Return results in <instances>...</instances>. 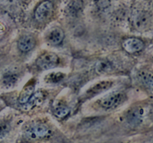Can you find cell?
Wrapping results in <instances>:
<instances>
[{"mask_svg":"<svg viewBox=\"0 0 153 143\" xmlns=\"http://www.w3.org/2000/svg\"><path fill=\"white\" fill-rule=\"evenodd\" d=\"M35 40L32 36L24 35L18 40V48L23 52H27L34 49L35 46Z\"/></svg>","mask_w":153,"mask_h":143,"instance_id":"obj_11","label":"cell"},{"mask_svg":"<svg viewBox=\"0 0 153 143\" xmlns=\"http://www.w3.org/2000/svg\"><path fill=\"white\" fill-rule=\"evenodd\" d=\"M139 79L146 88L153 91V74L146 71L140 72Z\"/></svg>","mask_w":153,"mask_h":143,"instance_id":"obj_15","label":"cell"},{"mask_svg":"<svg viewBox=\"0 0 153 143\" xmlns=\"http://www.w3.org/2000/svg\"><path fill=\"white\" fill-rule=\"evenodd\" d=\"M126 100V95L123 92H113L100 100V105L106 109L115 108Z\"/></svg>","mask_w":153,"mask_h":143,"instance_id":"obj_3","label":"cell"},{"mask_svg":"<svg viewBox=\"0 0 153 143\" xmlns=\"http://www.w3.org/2000/svg\"><path fill=\"white\" fill-rule=\"evenodd\" d=\"M123 48L129 54H134L140 52L144 48V43L141 40L136 37H129L123 42Z\"/></svg>","mask_w":153,"mask_h":143,"instance_id":"obj_6","label":"cell"},{"mask_svg":"<svg viewBox=\"0 0 153 143\" xmlns=\"http://www.w3.org/2000/svg\"><path fill=\"white\" fill-rule=\"evenodd\" d=\"M112 86H113V82L111 80H103V81L99 82L97 84L94 85L90 89H88L85 93V95L88 98L96 96L97 95L107 91Z\"/></svg>","mask_w":153,"mask_h":143,"instance_id":"obj_8","label":"cell"},{"mask_svg":"<svg viewBox=\"0 0 153 143\" xmlns=\"http://www.w3.org/2000/svg\"><path fill=\"white\" fill-rule=\"evenodd\" d=\"M145 116V110L142 107H134L128 110L126 114V121L129 125L137 126L140 125Z\"/></svg>","mask_w":153,"mask_h":143,"instance_id":"obj_5","label":"cell"},{"mask_svg":"<svg viewBox=\"0 0 153 143\" xmlns=\"http://www.w3.org/2000/svg\"><path fill=\"white\" fill-rule=\"evenodd\" d=\"M64 38V33L59 28H53L46 34V40L49 44L57 46L63 41Z\"/></svg>","mask_w":153,"mask_h":143,"instance_id":"obj_9","label":"cell"},{"mask_svg":"<svg viewBox=\"0 0 153 143\" xmlns=\"http://www.w3.org/2000/svg\"><path fill=\"white\" fill-rule=\"evenodd\" d=\"M51 130L45 124L34 123L29 125L24 129V136L29 140H38L47 137Z\"/></svg>","mask_w":153,"mask_h":143,"instance_id":"obj_1","label":"cell"},{"mask_svg":"<svg viewBox=\"0 0 153 143\" xmlns=\"http://www.w3.org/2000/svg\"><path fill=\"white\" fill-rule=\"evenodd\" d=\"M133 24L139 31L145 30L150 23V16L145 11H137L133 15Z\"/></svg>","mask_w":153,"mask_h":143,"instance_id":"obj_7","label":"cell"},{"mask_svg":"<svg viewBox=\"0 0 153 143\" xmlns=\"http://www.w3.org/2000/svg\"><path fill=\"white\" fill-rule=\"evenodd\" d=\"M53 6L51 1L46 0L39 4L34 11V16L38 22H43L51 16Z\"/></svg>","mask_w":153,"mask_h":143,"instance_id":"obj_4","label":"cell"},{"mask_svg":"<svg viewBox=\"0 0 153 143\" xmlns=\"http://www.w3.org/2000/svg\"><path fill=\"white\" fill-rule=\"evenodd\" d=\"M19 76L13 72H7L3 75L1 84L5 89H11L17 83Z\"/></svg>","mask_w":153,"mask_h":143,"instance_id":"obj_13","label":"cell"},{"mask_svg":"<svg viewBox=\"0 0 153 143\" xmlns=\"http://www.w3.org/2000/svg\"><path fill=\"white\" fill-rule=\"evenodd\" d=\"M45 96L46 95H45L44 92H42V91H37V92H34V94L30 98L28 102L22 105V109L24 110H31V109H32L35 106L41 104L43 101V100H44Z\"/></svg>","mask_w":153,"mask_h":143,"instance_id":"obj_10","label":"cell"},{"mask_svg":"<svg viewBox=\"0 0 153 143\" xmlns=\"http://www.w3.org/2000/svg\"><path fill=\"white\" fill-rule=\"evenodd\" d=\"M10 130V124L8 121H0V139L4 138Z\"/></svg>","mask_w":153,"mask_h":143,"instance_id":"obj_19","label":"cell"},{"mask_svg":"<svg viewBox=\"0 0 153 143\" xmlns=\"http://www.w3.org/2000/svg\"><path fill=\"white\" fill-rule=\"evenodd\" d=\"M95 69L99 74H106L112 69V65L107 60H100L96 64Z\"/></svg>","mask_w":153,"mask_h":143,"instance_id":"obj_16","label":"cell"},{"mask_svg":"<svg viewBox=\"0 0 153 143\" xmlns=\"http://www.w3.org/2000/svg\"><path fill=\"white\" fill-rule=\"evenodd\" d=\"M82 1L81 0H73L68 6V11L71 15H76L82 9Z\"/></svg>","mask_w":153,"mask_h":143,"instance_id":"obj_18","label":"cell"},{"mask_svg":"<svg viewBox=\"0 0 153 143\" xmlns=\"http://www.w3.org/2000/svg\"><path fill=\"white\" fill-rule=\"evenodd\" d=\"M65 77V74L61 72H52L45 76V81L48 83H58Z\"/></svg>","mask_w":153,"mask_h":143,"instance_id":"obj_17","label":"cell"},{"mask_svg":"<svg viewBox=\"0 0 153 143\" xmlns=\"http://www.w3.org/2000/svg\"><path fill=\"white\" fill-rule=\"evenodd\" d=\"M60 63V58L56 54L48 53L40 55L36 61L37 66L43 70H48L58 66Z\"/></svg>","mask_w":153,"mask_h":143,"instance_id":"obj_2","label":"cell"},{"mask_svg":"<svg viewBox=\"0 0 153 143\" xmlns=\"http://www.w3.org/2000/svg\"><path fill=\"white\" fill-rule=\"evenodd\" d=\"M34 87H35V83H28V84L25 85V87L22 89V90L19 93V98H18V101L21 105H23L28 102V100L34 94Z\"/></svg>","mask_w":153,"mask_h":143,"instance_id":"obj_12","label":"cell"},{"mask_svg":"<svg viewBox=\"0 0 153 143\" xmlns=\"http://www.w3.org/2000/svg\"><path fill=\"white\" fill-rule=\"evenodd\" d=\"M16 4V0H0V5L4 8H10Z\"/></svg>","mask_w":153,"mask_h":143,"instance_id":"obj_20","label":"cell"},{"mask_svg":"<svg viewBox=\"0 0 153 143\" xmlns=\"http://www.w3.org/2000/svg\"><path fill=\"white\" fill-rule=\"evenodd\" d=\"M70 109L64 103L59 102L53 107V113L56 117L64 119L70 113Z\"/></svg>","mask_w":153,"mask_h":143,"instance_id":"obj_14","label":"cell"}]
</instances>
